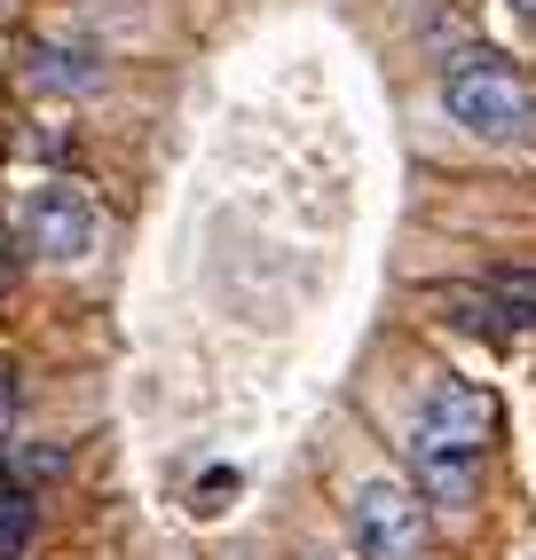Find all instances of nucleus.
<instances>
[{
	"label": "nucleus",
	"instance_id": "f257e3e1",
	"mask_svg": "<svg viewBox=\"0 0 536 560\" xmlns=\"http://www.w3.org/2000/svg\"><path fill=\"white\" fill-rule=\"evenodd\" d=\"M442 103L481 142H536V88L497 56H457L442 71Z\"/></svg>",
	"mask_w": 536,
	"mask_h": 560
},
{
	"label": "nucleus",
	"instance_id": "f03ea898",
	"mask_svg": "<svg viewBox=\"0 0 536 560\" xmlns=\"http://www.w3.org/2000/svg\"><path fill=\"white\" fill-rule=\"evenodd\" d=\"M348 537L363 560H427L434 552V521H427V498L395 474H371L356 481L348 498Z\"/></svg>",
	"mask_w": 536,
	"mask_h": 560
},
{
	"label": "nucleus",
	"instance_id": "7ed1b4c3",
	"mask_svg": "<svg viewBox=\"0 0 536 560\" xmlns=\"http://www.w3.org/2000/svg\"><path fill=\"white\" fill-rule=\"evenodd\" d=\"M24 245L56 260V269H71V260H88L103 245V213L88 190H71V182H40V190L24 198Z\"/></svg>",
	"mask_w": 536,
	"mask_h": 560
},
{
	"label": "nucleus",
	"instance_id": "20e7f679",
	"mask_svg": "<svg viewBox=\"0 0 536 560\" xmlns=\"http://www.w3.org/2000/svg\"><path fill=\"white\" fill-rule=\"evenodd\" d=\"M410 490L427 505H474L481 498V451H466V442H442L427 427H410Z\"/></svg>",
	"mask_w": 536,
	"mask_h": 560
},
{
	"label": "nucleus",
	"instance_id": "39448f33",
	"mask_svg": "<svg viewBox=\"0 0 536 560\" xmlns=\"http://www.w3.org/2000/svg\"><path fill=\"white\" fill-rule=\"evenodd\" d=\"M418 427L442 434V442H466V451H489V434H497V402H489L474 380H434L427 402H418Z\"/></svg>",
	"mask_w": 536,
	"mask_h": 560
},
{
	"label": "nucleus",
	"instance_id": "423d86ee",
	"mask_svg": "<svg viewBox=\"0 0 536 560\" xmlns=\"http://www.w3.org/2000/svg\"><path fill=\"white\" fill-rule=\"evenodd\" d=\"M32 537H40V505H32V490L0 481V560H24Z\"/></svg>",
	"mask_w": 536,
	"mask_h": 560
},
{
	"label": "nucleus",
	"instance_id": "0eeeda50",
	"mask_svg": "<svg viewBox=\"0 0 536 560\" xmlns=\"http://www.w3.org/2000/svg\"><path fill=\"white\" fill-rule=\"evenodd\" d=\"M32 88H95V56H63V48H32Z\"/></svg>",
	"mask_w": 536,
	"mask_h": 560
},
{
	"label": "nucleus",
	"instance_id": "6e6552de",
	"mask_svg": "<svg viewBox=\"0 0 536 560\" xmlns=\"http://www.w3.org/2000/svg\"><path fill=\"white\" fill-rule=\"evenodd\" d=\"M16 410H24V387H16V363H0V451L16 442Z\"/></svg>",
	"mask_w": 536,
	"mask_h": 560
},
{
	"label": "nucleus",
	"instance_id": "1a4fd4ad",
	"mask_svg": "<svg viewBox=\"0 0 536 560\" xmlns=\"http://www.w3.org/2000/svg\"><path fill=\"white\" fill-rule=\"evenodd\" d=\"M513 16H528V24H536V0H513Z\"/></svg>",
	"mask_w": 536,
	"mask_h": 560
}]
</instances>
